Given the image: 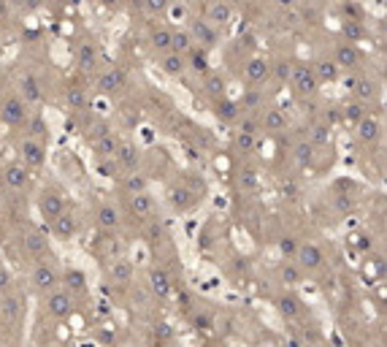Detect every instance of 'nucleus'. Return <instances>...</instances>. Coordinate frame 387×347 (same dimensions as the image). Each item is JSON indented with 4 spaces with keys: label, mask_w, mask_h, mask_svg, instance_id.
<instances>
[{
    "label": "nucleus",
    "mask_w": 387,
    "mask_h": 347,
    "mask_svg": "<svg viewBox=\"0 0 387 347\" xmlns=\"http://www.w3.org/2000/svg\"><path fill=\"white\" fill-rule=\"evenodd\" d=\"M155 209H157V204H155V198L149 196V190L125 196V212H128V217L138 220V222H149L152 215H155Z\"/></svg>",
    "instance_id": "12"
},
{
    "label": "nucleus",
    "mask_w": 387,
    "mask_h": 347,
    "mask_svg": "<svg viewBox=\"0 0 387 347\" xmlns=\"http://www.w3.org/2000/svg\"><path fill=\"white\" fill-rule=\"evenodd\" d=\"M122 3H125V0H100V6H103V8H109V11H120V8H122Z\"/></svg>",
    "instance_id": "57"
},
{
    "label": "nucleus",
    "mask_w": 387,
    "mask_h": 347,
    "mask_svg": "<svg viewBox=\"0 0 387 347\" xmlns=\"http://www.w3.org/2000/svg\"><path fill=\"white\" fill-rule=\"evenodd\" d=\"M19 152V160L27 166V169H41L46 163V141L41 138H33V136H25L16 147Z\"/></svg>",
    "instance_id": "13"
},
{
    "label": "nucleus",
    "mask_w": 387,
    "mask_h": 347,
    "mask_svg": "<svg viewBox=\"0 0 387 347\" xmlns=\"http://www.w3.org/2000/svg\"><path fill=\"white\" fill-rule=\"evenodd\" d=\"M155 339H160V342H168V339H173V328H171V323H166V320H160V323H155Z\"/></svg>",
    "instance_id": "55"
},
{
    "label": "nucleus",
    "mask_w": 387,
    "mask_h": 347,
    "mask_svg": "<svg viewBox=\"0 0 387 347\" xmlns=\"http://www.w3.org/2000/svg\"><path fill=\"white\" fill-rule=\"evenodd\" d=\"M314 144L309 141V138H303V141H296L293 144V160H296V166H301V169H309V163L314 160Z\"/></svg>",
    "instance_id": "41"
},
{
    "label": "nucleus",
    "mask_w": 387,
    "mask_h": 347,
    "mask_svg": "<svg viewBox=\"0 0 387 347\" xmlns=\"http://www.w3.org/2000/svg\"><path fill=\"white\" fill-rule=\"evenodd\" d=\"M201 79H203V92H206L212 101L222 98V95H228V79H225L222 74H217L214 68H212L206 76H201Z\"/></svg>",
    "instance_id": "35"
},
{
    "label": "nucleus",
    "mask_w": 387,
    "mask_h": 347,
    "mask_svg": "<svg viewBox=\"0 0 387 347\" xmlns=\"http://www.w3.org/2000/svg\"><path fill=\"white\" fill-rule=\"evenodd\" d=\"M19 98H22L27 106L41 101V85H38V79H36L33 74H27V76L19 79Z\"/></svg>",
    "instance_id": "37"
},
{
    "label": "nucleus",
    "mask_w": 387,
    "mask_h": 347,
    "mask_svg": "<svg viewBox=\"0 0 387 347\" xmlns=\"http://www.w3.org/2000/svg\"><path fill=\"white\" fill-rule=\"evenodd\" d=\"M95 90H98L100 95H106V98L122 95V92L128 90V74H125V68H120V65L103 68V71L95 76Z\"/></svg>",
    "instance_id": "6"
},
{
    "label": "nucleus",
    "mask_w": 387,
    "mask_h": 347,
    "mask_svg": "<svg viewBox=\"0 0 387 347\" xmlns=\"http://www.w3.org/2000/svg\"><path fill=\"white\" fill-rule=\"evenodd\" d=\"M187 71H192L195 76H206L209 71H212V60H209V49H203V46H192L187 54Z\"/></svg>",
    "instance_id": "29"
},
{
    "label": "nucleus",
    "mask_w": 387,
    "mask_h": 347,
    "mask_svg": "<svg viewBox=\"0 0 387 347\" xmlns=\"http://www.w3.org/2000/svg\"><path fill=\"white\" fill-rule=\"evenodd\" d=\"M0 123L8 128H19L27 123V103L19 95H5L0 101Z\"/></svg>",
    "instance_id": "10"
},
{
    "label": "nucleus",
    "mask_w": 387,
    "mask_h": 347,
    "mask_svg": "<svg viewBox=\"0 0 387 347\" xmlns=\"http://www.w3.org/2000/svg\"><path fill=\"white\" fill-rule=\"evenodd\" d=\"M95 225H98L103 233H117V231L122 228V212H120V207H114V204H100V207L95 209Z\"/></svg>",
    "instance_id": "18"
},
{
    "label": "nucleus",
    "mask_w": 387,
    "mask_h": 347,
    "mask_svg": "<svg viewBox=\"0 0 387 347\" xmlns=\"http://www.w3.org/2000/svg\"><path fill=\"white\" fill-rule=\"evenodd\" d=\"M19 250L27 260H38L52 253V239L41 228H25L19 236Z\"/></svg>",
    "instance_id": "5"
},
{
    "label": "nucleus",
    "mask_w": 387,
    "mask_h": 347,
    "mask_svg": "<svg viewBox=\"0 0 387 347\" xmlns=\"http://www.w3.org/2000/svg\"><path fill=\"white\" fill-rule=\"evenodd\" d=\"M114 160L120 163V171H135V169H141V149L128 138H120Z\"/></svg>",
    "instance_id": "19"
},
{
    "label": "nucleus",
    "mask_w": 387,
    "mask_h": 347,
    "mask_svg": "<svg viewBox=\"0 0 387 347\" xmlns=\"http://www.w3.org/2000/svg\"><path fill=\"white\" fill-rule=\"evenodd\" d=\"M214 114H217V120H222V123H236V120L241 117V106H239L236 98L222 95V98L214 101Z\"/></svg>",
    "instance_id": "32"
},
{
    "label": "nucleus",
    "mask_w": 387,
    "mask_h": 347,
    "mask_svg": "<svg viewBox=\"0 0 387 347\" xmlns=\"http://www.w3.org/2000/svg\"><path fill=\"white\" fill-rule=\"evenodd\" d=\"M135 280V266L133 260L125 255H114V258L106 260V282L109 285H120V288H128Z\"/></svg>",
    "instance_id": "9"
},
{
    "label": "nucleus",
    "mask_w": 387,
    "mask_h": 347,
    "mask_svg": "<svg viewBox=\"0 0 387 347\" xmlns=\"http://www.w3.org/2000/svg\"><path fill=\"white\" fill-rule=\"evenodd\" d=\"M27 136L41 138V141H49V125L43 123V117H33V120H27Z\"/></svg>",
    "instance_id": "48"
},
{
    "label": "nucleus",
    "mask_w": 387,
    "mask_h": 347,
    "mask_svg": "<svg viewBox=\"0 0 387 347\" xmlns=\"http://www.w3.org/2000/svg\"><path fill=\"white\" fill-rule=\"evenodd\" d=\"M190 36H192V41L198 43V46H203V49H209V52L219 43V30H217L214 25H209L206 19L190 22Z\"/></svg>",
    "instance_id": "21"
},
{
    "label": "nucleus",
    "mask_w": 387,
    "mask_h": 347,
    "mask_svg": "<svg viewBox=\"0 0 387 347\" xmlns=\"http://www.w3.org/2000/svg\"><path fill=\"white\" fill-rule=\"evenodd\" d=\"M120 190H122V196L144 193V190H149V179H146V174H141V169L125 171L122 174V179H120Z\"/></svg>",
    "instance_id": "31"
},
{
    "label": "nucleus",
    "mask_w": 387,
    "mask_h": 347,
    "mask_svg": "<svg viewBox=\"0 0 387 347\" xmlns=\"http://www.w3.org/2000/svg\"><path fill=\"white\" fill-rule=\"evenodd\" d=\"M117 144H120V138H117L114 133H106V136L95 138V141H92L95 160H98V158H114V152H117Z\"/></svg>",
    "instance_id": "39"
},
{
    "label": "nucleus",
    "mask_w": 387,
    "mask_h": 347,
    "mask_svg": "<svg viewBox=\"0 0 387 347\" xmlns=\"http://www.w3.org/2000/svg\"><path fill=\"white\" fill-rule=\"evenodd\" d=\"M179 302H181V309H190V302H192V299H190L187 291H181V293H179Z\"/></svg>",
    "instance_id": "59"
},
{
    "label": "nucleus",
    "mask_w": 387,
    "mask_h": 347,
    "mask_svg": "<svg viewBox=\"0 0 387 347\" xmlns=\"http://www.w3.org/2000/svg\"><path fill=\"white\" fill-rule=\"evenodd\" d=\"M74 304H76V299H74L63 285H57L54 291H49V293L41 296L43 315L52 317V320H65V317H71V315H74Z\"/></svg>",
    "instance_id": "2"
},
{
    "label": "nucleus",
    "mask_w": 387,
    "mask_h": 347,
    "mask_svg": "<svg viewBox=\"0 0 387 347\" xmlns=\"http://www.w3.org/2000/svg\"><path fill=\"white\" fill-rule=\"evenodd\" d=\"M60 285L76 299V296H85L87 288H89V282H87V274L79 269V266H68V269H63V274H60Z\"/></svg>",
    "instance_id": "20"
},
{
    "label": "nucleus",
    "mask_w": 387,
    "mask_h": 347,
    "mask_svg": "<svg viewBox=\"0 0 387 347\" xmlns=\"http://www.w3.org/2000/svg\"><path fill=\"white\" fill-rule=\"evenodd\" d=\"M171 36H173V30L168 25H155V28L149 30V49L157 52V54L168 52V49H171Z\"/></svg>",
    "instance_id": "34"
},
{
    "label": "nucleus",
    "mask_w": 387,
    "mask_h": 347,
    "mask_svg": "<svg viewBox=\"0 0 387 347\" xmlns=\"http://www.w3.org/2000/svg\"><path fill=\"white\" fill-rule=\"evenodd\" d=\"M244 79L250 87H260L271 79V60L265 54H252L244 60Z\"/></svg>",
    "instance_id": "15"
},
{
    "label": "nucleus",
    "mask_w": 387,
    "mask_h": 347,
    "mask_svg": "<svg viewBox=\"0 0 387 347\" xmlns=\"http://www.w3.org/2000/svg\"><path fill=\"white\" fill-rule=\"evenodd\" d=\"M65 103H68V109H74V112H82L87 106V90L79 85H71L65 90Z\"/></svg>",
    "instance_id": "44"
},
{
    "label": "nucleus",
    "mask_w": 387,
    "mask_h": 347,
    "mask_svg": "<svg viewBox=\"0 0 387 347\" xmlns=\"http://www.w3.org/2000/svg\"><path fill=\"white\" fill-rule=\"evenodd\" d=\"M87 138H89V141H95V138H100V136H106V133H111V123H109V120H95V123H89V125H87Z\"/></svg>",
    "instance_id": "49"
},
{
    "label": "nucleus",
    "mask_w": 387,
    "mask_h": 347,
    "mask_svg": "<svg viewBox=\"0 0 387 347\" xmlns=\"http://www.w3.org/2000/svg\"><path fill=\"white\" fill-rule=\"evenodd\" d=\"M233 149L241 155H252L258 149V133H247V130H236L233 133Z\"/></svg>",
    "instance_id": "40"
},
{
    "label": "nucleus",
    "mask_w": 387,
    "mask_h": 347,
    "mask_svg": "<svg viewBox=\"0 0 387 347\" xmlns=\"http://www.w3.org/2000/svg\"><path fill=\"white\" fill-rule=\"evenodd\" d=\"M244 117H239V130H247V133H258L260 136V114L255 112H241Z\"/></svg>",
    "instance_id": "46"
},
{
    "label": "nucleus",
    "mask_w": 387,
    "mask_h": 347,
    "mask_svg": "<svg viewBox=\"0 0 387 347\" xmlns=\"http://www.w3.org/2000/svg\"><path fill=\"white\" fill-rule=\"evenodd\" d=\"M290 85L296 87V92L303 95V98L317 95L320 82H317V76H314V71H311V63H306V60H293V65H290Z\"/></svg>",
    "instance_id": "8"
},
{
    "label": "nucleus",
    "mask_w": 387,
    "mask_h": 347,
    "mask_svg": "<svg viewBox=\"0 0 387 347\" xmlns=\"http://www.w3.org/2000/svg\"><path fill=\"white\" fill-rule=\"evenodd\" d=\"M293 260L301 266L303 271L311 274V271H320L325 266V253H322V247L317 242H298V250H296Z\"/></svg>",
    "instance_id": "14"
},
{
    "label": "nucleus",
    "mask_w": 387,
    "mask_h": 347,
    "mask_svg": "<svg viewBox=\"0 0 387 347\" xmlns=\"http://www.w3.org/2000/svg\"><path fill=\"white\" fill-rule=\"evenodd\" d=\"M357 101H363V103H374L377 101V95H379V85L371 79V76H357V82L355 87L349 90Z\"/></svg>",
    "instance_id": "33"
},
{
    "label": "nucleus",
    "mask_w": 387,
    "mask_h": 347,
    "mask_svg": "<svg viewBox=\"0 0 387 347\" xmlns=\"http://www.w3.org/2000/svg\"><path fill=\"white\" fill-rule=\"evenodd\" d=\"M149 291H152V296L160 299V302H166L173 293V280L163 266H155V269L149 271Z\"/></svg>",
    "instance_id": "25"
},
{
    "label": "nucleus",
    "mask_w": 387,
    "mask_h": 347,
    "mask_svg": "<svg viewBox=\"0 0 387 347\" xmlns=\"http://www.w3.org/2000/svg\"><path fill=\"white\" fill-rule=\"evenodd\" d=\"M98 171L111 179V176H117V174H120V163H117L114 158H98Z\"/></svg>",
    "instance_id": "54"
},
{
    "label": "nucleus",
    "mask_w": 387,
    "mask_h": 347,
    "mask_svg": "<svg viewBox=\"0 0 387 347\" xmlns=\"http://www.w3.org/2000/svg\"><path fill=\"white\" fill-rule=\"evenodd\" d=\"M290 65H293V60H279V63H271V76H274L276 82L287 85V82H290Z\"/></svg>",
    "instance_id": "47"
},
{
    "label": "nucleus",
    "mask_w": 387,
    "mask_h": 347,
    "mask_svg": "<svg viewBox=\"0 0 387 347\" xmlns=\"http://www.w3.org/2000/svg\"><path fill=\"white\" fill-rule=\"evenodd\" d=\"M192 320H195V326H198V328H209V323H212V317H209V315H195Z\"/></svg>",
    "instance_id": "58"
},
{
    "label": "nucleus",
    "mask_w": 387,
    "mask_h": 347,
    "mask_svg": "<svg viewBox=\"0 0 387 347\" xmlns=\"http://www.w3.org/2000/svg\"><path fill=\"white\" fill-rule=\"evenodd\" d=\"M65 207H68L65 204V193L60 187H54V185H43L41 193L36 196V209H38V215H41V220L46 225L60 215Z\"/></svg>",
    "instance_id": "4"
},
{
    "label": "nucleus",
    "mask_w": 387,
    "mask_h": 347,
    "mask_svg": "<svg viewBox=\"0 0 387 347\" xmlns=\"http://www.w3.org/2000/svg\"><path fill=\"white\" fill-rule=\"evenodd\" d=\"M263 101H265V95L260 92V87H250L239 98V106H241V112H260L263 109Z\"/></svg>",
    "instance_id": "43"
},
{
    "label": "nucleus",
    "mask_w": 387,
    "mask_h": 347,
    "mask_svg": "<svg viewBox=\"0 0 387 347\" xmlns=\"http://www.w3.org/2000/svg\"><path fill=\"white\" fill-rule=\"evenodd\" d=\"M303 274H306V271H303L293 258H285V263L279 266V280L285 282V288H296V285H301Z\"/></svg>",
    "instance_id": "36"
},
{
    "label": "nucleus",
    "mask_w": 387,
    "mask_h": 347,
    "mask_svg": "<svg viewBox=\"0 0 387 347\" xmlns=\"http://www.w3.org/2000/svg\"><path fill=\"white\" fill-rule=\"evenodd\" d=\"M209 25H214L217 30H225L230 22H233V6L228 0H214L209 8H206V17H203Z\"/></svg>",
    "instance_id": "28"
},
{
    "label": "nucleus",
    "mask_w": 387,
    "mask_h": 347,
    "mask_svg": "<svg viewBox=\"0 0 387 347\" xmlns=\"http://www.w3.org/2000/svg\"><path fill=\"white\" fill-rule=\"evenodd\" d=\"M60 274H63V269H60V263H57V258L52 253L38 260H33V271H30V288H33V293L43 296V293L54 291L60 285Z\"/></svg>",
    "instance_id": "1"
},
{
    "label": "nucleus",
    "mask_w": 387,
    "mask_h": 347,
    "mask_svg": "<svg viewBox=\"0 0 387 347\" xmlns=\"http://www.w3.org/2000/svg\"><path fill=\"white\" fill-rule=\"evenodd\" d=\"M309 141H311L314 147H320V144H331V128H328V125H314Z\"/></svg>",
    "instance_id": "53"
},
{
    "label": "nucleus",
    "mask_w": 387,
    "mask_h": 347,
    "mask_svg": "<svg viewBox=\"0 0 387 347\" xmlns=\"http://www.w3.org/2000/svg\"><path fill=\"white\" fill-rule=\"evenodd\" d=\"M76 65L85 74H95L100 68V49L95 41H82L76 49Z\"/></svg>",
    "instance_id": "24"
},
{
    "label": "nucleus",
    "mask_w": 387,
    "mask_h": 347,
    "mask_svg": "<svg viewBox=\"0 0 387 347\" xmlns=\"http://www.w3.org/2000/svg\"><path fill=\"white\" fill-rule=\"evenodd\" d=\"M0 179H3V185H5L8 190H25V187L30 185V169H27L22 160H11V163L3 166Z\"/></svg>",
    "instance_id": "16"
},
{
    "label": "nucleus",
    "mask_w": 387,
    "mask_h": 347,
    "mask_svg": "<svg viewBox=\"0 0 387 347\" xmlns=\"http://www.w3.org/2000/svg\"><path fill=\"white\" fill-rule=\"evenodd\" d=\"M287 125H290V117H287L285 109L268 106V109L260 112V130H265V133H282V130H287Z\"/></svg>",
    "instance_id": "22"
},
{
    "label": "nucleus",
    "mask_w": 387,
    "mask_h": 347,
    "mask_svg": "<svg viewBox=\"0 0 387 347\" xmlns=\"http://www.w3.org/2000/svg\"><path fill=\"white\" fill-rule=\"evenodd\" d=\"M296 250H298V239H296L293 233H285V236L279 239V255H282V258H293Z\"/></svg>",
    "instance_id": "51"
},
{
    "label": "nucleus",
    "mask_w": 387,
    "mask_h": 347,
    "mask_svg": "<svg viewBox=\"0 0 387 347\" xmlns=\"http://www.w3.org/2000/svg\"><path fill=\"white\" fill-rule=\"evenodd\" d=\"M22 309H25V299L19 291H11V288L3 291L0 293V326H5V328L16 326L22 317Z\"/></svg>",
    "instance_id": "11"
},
{
    "label": "nucleus",
    "mask_w": 387,
    "mask_h": 347,
    "mask_svg": "<svg viewBox=\"0 0 387 347\" xmlns=\"http://www.w3.org/2000/svg\"><path fill=\"white\" fill-rule=\"evenodd\" d=\"M333 63L339 65V71H346V74H352L355 68H360L363 54H360L357 43H352V41L339 43V46H336V52H333Z\"/></svg>",
    "instance_id": "17"
},
{
    "label": "nucleus",
    "mask_w": 387,
    "mask_h": 347,
    "mask_svg": "<svg viewBox=\"0 0 387 347\" xmlns=\"http://www.w3.org/2000/svg\"><path fill=\"white\" fill-rule=\"evenodd\" d=\"M19 3H22V6H25V8H30V11H33V8H38V6H41V0H19Z\"/></svg>",
    "instance_id": "60"
},
{
    "label": "nucleus",
    "mask_w": 387,
    "mask_h": 347,
    "mask_svg": "<svg viewBox=\"0 0 387 347\" xmlns=\"http://www.w3.org/2000/svg\"><path fill=\"white\" fill-rule=\"evenodd\" d=\"M157 65H160V71H163L166 76H171V79H179V76L187 74V57L179 54V52H173V49L157 54Z\"/></svg>",
    "instance_id": "26"
},
{
    "label": "nucleus",
    "mask_w": 387,
    "mask_h": 347,
    "mask_svg": "<svg viewBox=\"0 0 387 347\" xmlns=\"http://www.w3.org/2000/svg\"><path fill=\"white\" fill-rule=\"evenodd\" d=\"M8 288H11V271L0 263V293H3V291H8Z\"/></svg>",
    "instance_id": "56"
},
{
    "label": "nucleus",
    "mask_w": 387,
    "mask_h": 347,
    "mask_svg": "<svg viewBox=\"0 0 387 347\" xmlns=\"http://www.w3.org/2000/svg\"><path fill=\"white\" fill-rule=\"evenodd\" d=\"M311 71H314V76H317L320 85H333V82L342 79V71H339V65L333 63V57H320V60H314V63H311Z\"/></svg>",
    "instance_id": "30"
},
{
    "label": "nucleus",
    "mask_w": 387,
    "mask_h": 347,
    "mask_svg": "<svg viewBox=\"0 0 387 347\" xmlns=\"http://www.w3.org/2000/svg\"><path fill=\"white\" fill-rule=\"evenodd\" d=\"M192 46H195V41H192L190 30H173V36H171V49H173V52H179V54H187Z\"/></svg>",
    "instance_id": "45"
},
{
    "label": "nucleus",
    "mask_w": 387,
    "mask_h": 347,
    "mask_svg": "<svg viewBox=\"0 0 387 347\" xmlns=\"http://www.w3.org/2000/svg\"><path fill=\"white\" fill-rule=\"evenodd\" d=\"M239 187L244 190V193H258L260 190V171L255 166H244L241 171H239Z\"/></svg>",
    "instance_id": "42"
},
{
    "label": "nucleus",
    "mask_w": 387,
    "mask_h": 347,
    "mask_svg": "<svg viewBox=\"0 0 387 347\" xmlns=\"http://www.w3.org/2000/svg\"><path fill=\"white\" fill-rule=\"evenodd\" d=\"M276 309H279V315L285 317V320H298L303 315V302L301 296L296 293V291H285V293H279L276 296Z\"/></svg>",
    "instance_id": "27"
},
{
    "label": "nucleus",
    "mask_w": 387,
    "mask_h": 347,
    "mask_svg": "<svg viewBox=\"0 0 387 347\" xmlns=\"http://www.w3.org/2000/svg\"><path fill=\"white\" fill-rule=\"evenodd\" d=\"M355 136H357L360 144H377V141L382 138V120L368 112V114L355 125Z\"/></svg>",
    "instance_id": "23"
},
{
    "label": "nucleus",
    "mask_w": 387,
    "mask_h": 347,
    "mask_svg": "<svg viewBox=\"0 0 387 347\" xmlns=\"http://www.w3.org/2000/svg\"><path fill=\"white\" fill-rule=\"evenodd\" d=\"M171 6H173V0H144L146 14H152V17H163V14H168Z\"/></svg>",
    "instance_id": "50"
},
{
    "label": "nucleus",
    "mask_w": 387,
    "mask_h": 347,
    "mask_svg": "<svg viewBox=\"0 0 387 347\" xmlns=\"http://www.w3.org/2000/svg\"><path fill=\"white\" fill-rule=\"evenodd\" d=\"M49 231H52V236H54L57 242H74V239L82 233V217L76 215L74 209L65 207L60 215L49 222Z\"/></svg>",
    "instance_id": "7"
},
{
    "label": "nucleus",
    "mask_w": 387,
    "mask_h": 347,
    "mask_svg": "<svg viewBox=\"0 0 387 347\" xmlns=\"http://www.w3.org/2000/svg\"><path fill=\"white\" fill-rule=\"evenodd\" d=\"M166 198H168V204H171L179 215H184V212H190V209H192V207H195V204L203 198V185L198 187V185L176 182V185H171V187H168Z\"/></svg>",
    "instance_id": "3"
},
{
    "label": "nucleus",
    "mask_w": 387,
    "mask_h": 347,
    "mask_svg": "<svg viewBox=\"0 0 387 347\" xmlns=\"http://www.w3.org/2000/svg\"><path fill=\"white\" fill-rule=\"evenodd\" d=\"M366 114H368V103H363V101H357V98L346 101L344 109H342V120H344L346 125H357Z\"/></svg>",
    "instance_id": "38"
},
{
    "label": "nucleus",
    "mask_w": 387,
    "mask_h": 347,
    "mask_svg": "<svg viewBox=\"0 0 387 347\" xmlns=\"http://www.w3.org/2000/svg\"><path fill=\"white\" fill-rule=\"evenodd\" d=\"M344 33H346V39H349V41H352V43H357V41H360V39H363V33H366V30H363V22H355V19H346V22H344Z\"/></svg>",
    "instance_id": "52"
}]
</instances>
